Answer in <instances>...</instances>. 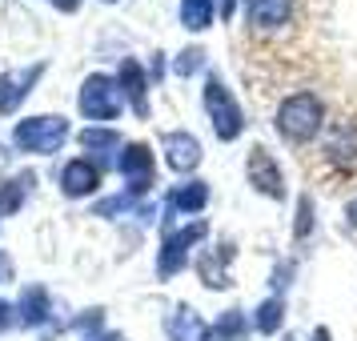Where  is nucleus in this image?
Listing matches in <instances>:
<instances>
[{"label": "nucleus", "instance_id": "f257e3e1", "mask_svg": "<svg viewBox=\"0 0 357 341\" xmlns=\"http://www.w3.org/2000/svg\"><path fill=\"white\" fill-rule=\"evenodd\" d=\"M277 129H281V137H289V141H309L313 132L321 129V100L313 97V93L289 97L277 109Z\"/></svg>", "mask_w": 357, "mask_h": 341}, {"label": "nucleus", "instance_id": "f03ea898", "mask_svg": "<svg viewBox=\"0 0 357 341\" xmlns=\"http://www.w3.org/2000/svg\"><path fill=\"white\" fill-rule=\"evenodd\" d=\"M205 105H209L213 113V129L221 132L225 141H233L237 132H241V109L233 105V97H229V89L217 77L209 81V93H205Z\"/></svg>", "mask_w": 357, "mask_h": 341}, {"label": "nucleus", "instance_id": "7ed1b4c3", "mask_svg": "<svg viewBox=\"0 0 357 341\" xmlns=\"http://www.w3.org/2000/svg\"><path fill=\"white\" fill-rule=\"evenodd\" d=\"M65 121L61 116H36V121H24L17 129V141L33 153H52V149L65 141Z\"/></svg>", "mask_w": 357, "mask_h": 341}, {"label": "nucleus", "instance_id": "20e7f679", "mask_svg": "<svg viewBox=\"0 0 357 341\" xmlns=\"http://www.w3.org/2000/svg\"><path fill=\"white\" fill-rule=\"evenodd\" d=\"M81 109H84L89 116H97V121H105V116H116V109H121V93L113 89V81H109V77H93V81L84 84Z\"/></svg>", "mask_w": 357, "mask_h": 341}, {"label": "nucleus", "instance_id": "39448f33", "mask_svg": "<svg viewBox=\"0 0 357 341\" xmlns=\"http://www.w3.org/2000/svg\"><path fill=\"white\" fill-rule=\"evenodd\" d=\"M245 8H249V24L273 33V29H281V24L289 20L293 0H245Z\"/></svg>", "mask_w": 357, "mask_h": 341}, {"label": "nucleus", "instance_id": "423d86ee", "mask_svg": "<svg viewBox=\"0 0 357 341\" xmlns=\"http://www.w3.org/2000/svg\"><path fill=\"white\" fill-rule=\"evenodd\" d=\"M249 177H253V185H261V189H265V193H281V189H277V165L269 161V153H265V149H253V157H249Z\"/></svg>", "mask_w": 357, "mask_h": 341}, {"label": "nucleus", "instance_id": "0eeeda50", "mask_svg": "<svg viewBox=\"0 0 357 341\" xmlns=\"http://www.w3.org/2000/svg\"><path fill=\"white\" fill-rule=\"evenodd\" d=\"M65 185H68V193H89V189H97V169L84 161H73L65 169Z\"/></svg>", "mask_w": 357, "mask_h": 341}, {"label": "nucleus", "instance_id": "6e6552de", "mask_svg": "<svg viewBox=\"0 0 357 341\" xmlns=\"http://www.w3.org/2000/svg\"><path fill=\"white\" fill-rule=\"evenodd\" d=\"M197 157H201V149H197L193 137H169V161L177 165V169L197 165Z\"/></svg>", "mask_w": 357, "mask_h": 341}, {"label": "nucleus", "instance_id": "1a4fd4ad", "mask_svg": "<svg viewBox=\"0 0 357 341\" xmlns=\"http://www.w3.org/2000/svg\"><path fill=\"white\" fill-rule=\"evenodd\" d=\"M181 17H185L189 29H209L213 4H209V0H185V4H181Z\"/></svg>", "mask_w": 357, "mask_h": 341}, {"label": "nucleus", "instance_id": "9d476101", "mask_svg": "<svg viewBox=\"0 0 357 341\" xmlns=\"http://www.w3.org/2000/svg\"><path fill=\"white\" fill-rule=\"evenodd\" d=\"M321 341H325V333H321Z\"/></svg>", "mask_w": 357, "mask_h": 341}]
</instances>
